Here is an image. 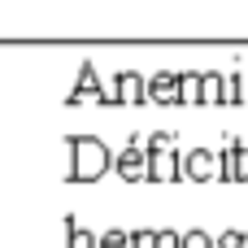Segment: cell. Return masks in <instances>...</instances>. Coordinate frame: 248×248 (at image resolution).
Returning <instances> with one entry per match:
<instances>
[{
    "label": "cell",
    "mask_w": 248,
    "mask_h": 248,
    "mask_svg": "<svg viewBox=\"0 0 248 248\" xmlns=\"http://www.w3.org/2000/svg\"><path fill=\"white\" fill-rule=\"evenodd\" d=\"M105 161L109 157L100 153V144H78V179H96Z\"/></svg>",
    "instance_id": "obj_1"
},
{
    "label": "cell",
    "mask_w": 248,
    "mask_h": 248,
    "mask_svg": "<svg viewBox=\"0 0 248 248\" xmlns=\"http://www.w3.org/2000/svg\"><path fill=\"white\" fill-rule=\"evenodd\" d=\"M126 240H131V235H122V231H109V235H105V240H100L96 248H131Z\"/></svg>",
    "instance_id": "obj_5"
},
{
    "label": "cell",
    "mask_w": 248,
    "mask_h": 248,
    "mask_svg": "<svg viewBox=\"0 0 248 248\" xmlns=\"http://www.w3.org/2000/svg\"><path fill=\"white\" fill-rule=\"evenodd\" d=\"M131 248H157V235L153 231H140V235H131Z\"/></svg>",
    "instance_id": "obj_6"
},
{
    "label": "cell",
    "mask_w": 248,
    "mask_h": 248,
    "mask_svg": "<svg viewBox=\"0 0 248 248\" xmlns=\"http://www.w3.org/2000/svg\"><path fill=\"white\" fill-rule=\"evenodd\" d=\"M157 248H183V235L166 231V235H157Z\"/></svg>",
    "instance_id": "obj_7"
},
{
    "label": "cell",
    "mask_w": 248,
    "mask_h": 248,
    "mask_svg": "<svg viewBox=\"0 0 248 248\" xmlns=\"http://www.w3.org/2000/svg\"><path fill=\"white\" fill-rule=\"evenodd\" d=\"M122 174H126V179H135V174H144V161H140L135 153H126V157H122Z\"/></svg>",
    "instance_id": "obj_4"
},
{
    "label": "cell",
    "mask_w": 248,
    "mask_h": 248,
    "mask_svg": "<svg viewBox=\"0 0 248 248\" xmlns=\"http://www.w3.org/2000/svg\"><path fill=\"white\" fill-rule=\"evenodd\" d=\"M70 240H74V244H70V248H92V235H83V231H74Z\"/></svg>",
    "instance_id": "obj_8"
},
{
    "label": "cell",
    "mask_w": 248,
    "mask_h": 248,
    "mask_svg": "<svg viewBox=\"0 0 248 248\" xmlns=\"http://www.w3.org/2000/svg\"><path fill=\"white\" fill-rule=\"evenodd\" d=\"M187 174H192V179H209V174H214V161H209L205 153H196V157L187 161Z\"/></svg>",
    "instance_id": "obj_2"
},
{
    "label": "cell",
    "mask_w": 248,
    "mask_h": 248,
    "mask_svg": "<svg viewBox=\"0 0 248 248\" xmlns=\"http://www.w3.org/2000/svg\"><path fill=\"white\" fill-rule=\"evenodd\" d=\"M183 248H214V240H209L205 231H187V235H183Z\"/></svg>",
    "instance_id": "obj_3"
}]
</instances>
